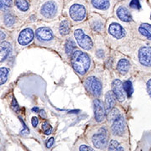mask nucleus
Masks as SVG:
<instances>
[{"instance_id": "6ab92c4d", "label": "nucleus", "mask_w": 151, "mask_h": 151, "mask_svg": "<svg viewBox=\"0 0 151 151\" xmlns=\"http://www.w3.org/2000/svg\"><path fill=\"white\" fill-rule=\"evenodd\" d=\"M134 36L136 39L143 40L151 43V24L136 23L133 28Z\"/></svg>"}, {"instance_id": "412c9836", "label": "nucleus", "mask_w": 151, "mask_h": 151, "mask_svg": "<svg viewBox=\"0 0 151 151\" xmlns=\"http://www.w3.org/2000/svg\"><path fill=\"white\" fill-rule=\"evenodd\" d=\"M93 111H94V119L97 123L101 124L106 120L107 113L105 110L103 101L101 98L93 99Z\"/></svg>"}, {"instance_id": "4be33fe9", "label": "nucleus", "mask_w": 151, "mask_h": 151, "mask_svg": "<svg viewBox=\"0 0 151 151\" xmlns=\"http://www.w3.org/2000/svg\"><path fill=\"white\" fill-rule=\"evenodd\" d=\"M14 7L22 14H28L32 8L30 0H14Z\"/></svg>"}, {"instance_id": "c85d7f7f", "label": "nucleus", "mask_w": 151, "mask_h": 151, "mask_svg": "<svg viewBox=\"0 0 151 151\" xmlns=\"http://www.w3.org/2000/svg\"><path fill=\"white\" fill-rule=\"evenodd\" d=\"M142 79L145 84L147 93L151 99V73H150V74H142Z\"/></svg>"}, {"instance_id": "4468645a", "label": "nucleus", "mask_w": 151, "mask_h": 151, "mask_svg": "<svg viewBox=\"0 0 151 151\" xmlns=\"http://www.w3.org/2000/svg\"><path fill=\"white\" fill-rule=\"evenodd\" d=\"M86 22L88 23L89 27L93 33V35H105L107 19H105L104 17L97 13L89 12Z\"/></svg>"}, {"instance_id": "f704fd0d", "label": "nucleus", "mask_w": 151, "mask_h": 151, "mask_svg": "<svg viewBox=\"0 0 151 151\" xmlns=\"http://www.w3.org/2000/svg\"><path fill=\"white\" fill-rule=\"evenodd\" d=\"M20 119V122L22 123V124H23V127H24V129L20 131V134H21L22 135L28 134H29V129L27 128L26 124H24V122L22 120V119Z\"/></svg>"}, {"instance_id": "9b49d317", "label": "nucleus", "mask_w": 151, "mask_h": 151, "mask_svg": "<svg viewBox=\"0 0 151 151\" xmlns=\"http://www.w3.org/2000/svg\"><path fill=\"white\" fill-rule=\"evenodd\" d=\"M111 50L106 43L104 35H94V48L92 51V55L98 64L103 65L106 62L111 54Z\"/></svg>"}, {"instance_id": "bb28decb", "label": "nucleus", "mask_w": 151, "mask_h": 151, "mask_svg": "<svg viewBox=\"0 0 151 151\" xmlns=\"http://www.w3.org/2000/svg\"><path fill=\"white\" fill-rule=\"evenodd\" d=\"M9 71L10 70L8 67H5V66L0 67V86L5 84L6 81H8Z\"/></svg>"}, {"instance_id": "ddd939ff", "label": "nucleus", "mask_w": 151, "mask_h": 151, "mask_svg": "<svg viewBox=\"0 0 151 151\" xmlns=\"http://www.w3.org/2000/svg\"><path fill=\"white\" fill-rule=\"evenodd\" d=\"M76 48H77V45L76 43L75 40L72 35H70L67 37L59 40L55 50L59 53L60 57L65 61L70 62V56Z\"/></svg>"}, {"instance_id": "aec40b11", "label": "nucleus", "mask_w": 151, "mask_h": 151, "mask_svg": "<svg viewBox=\"0 0 151 151\" xmlns=\"http://www.w3.org/2000/svg\"><path fill=\"white\" fill-rule=\"evenodd\" d=\"M111 124V133L114 136L123 137L127 132V124L123 113H121Z\"/></svg>"}, {"instance_id": "72a5a7b5", "label": "nucleus", "mask_w": 151, "mask_h": 151, "mask_svg": "<svg viewBox=\"0 0 151 151\" xmlns=\"http://www.w3.org/2000/svg\"><path fill=\"white\" fill-rule=\"evenodd\" d=\"M79 151H95L92 149L91 146L85 145V144H82L81 145L79 146Z\"/></svg>"}, {"instance_id": "dca6fc26", "label": "nucleus", "mask_w": 151, "mask_h": 151, "mask_svg": "<svg viewBox=\"0 0 151 151\" xmlns=\"http://www.w3.org/2000/svg\"><path fill=\"white\" fill-rule=\"evenodd\" d=\"M92 145L97 150H104L108 145V131L105 126L98 128L97 132L92 135L91 138Z\"/></svg>"}, {"instance_id": "7ed1b4c3", "label": "nucleus", "mask_w": 151, "mask_h": 151, "mask_svg": "<svg viewBox=\"0 0 151 151\" xmlns=\"http://www.w3.org/2000/svg\"><path fill=\"white\" fill-rule=\"evenodd\" d=\"M69 63L81 80L95 68L94 59L92 55L78 47L73 51Z\"/></svg>"}, {"instance_id": "0eeeda50", "label": "nucleus", "mask_w": 151, "mask_h": 151, "mask_svg": "<svg viewBox=\"0 0 151 151\" xmlns=\"http://www.w3.org/2000/svg\"><path fill=\"white\" fill-rule=\"evenodd\" d=\"M88 14L86 0H70L65 4L62 14L70 19L72 25H77L87 20Z\"/></svg>"}, {"instance_id": "a211bd4d", "label": "nucleus", "mask_w": 151, "mask_h": 151, "mask_svg": "<svg viewBox=\"0 0 151 151\" xmlns=\"http://www.w3.org/2000/svg\"><path fill=\"white\" fill-rule=\"evenodd\" d=\"M35 29L33 25H27L21 29L17 37L18 45L21 47H26L35 41Z\"/></svg>"}, {"instance_id": "2f4dec72", "label": "nucleus", "mask_w": 151, "mask_h": 151, "mask_svg": "<svg viewBox=\"0 0 151 151\" xmlns=\"http://www.w3.org/2000/svg\"><path fill=\"white\" fill-rule=\"evenodd\" d=\"M41 129L43 130V133L45 134V135H49L51 133H52V127L50 125L48 122H46V121H45L42 123L41 124Z\"/></svg>"}, {"instance_id": "a19ab883", "label": "nucleus", "mask_w": 151, "mask_h": 151, "mask_svg": "<svg viewBox=\"0 0 151 151\" xmlns=\"http://www.w3.org/2000/svg\"><path fill=\"white\" fill-rule=\"evenodd\" d=\"M69 1H70V0H64V2H65V4H66V3H67V2H69Z\"/></svg>"}, {"instance_id": "393cba45", "label": "nucleus", "mask_w": 151, "mask_h": 151, "mask_svg": "<svg viewBox=\"0 0 151 151\" xmlns=\"http://www.w3.org/2000/svg\"><path fill=\"white\" fill-rule=\"evenodd\" d=\"M18 21V17L16 14L12 10L6 11L3 14V23L4 26L9 29L13 28L16 24Z\"/></svg>"}, {"instance_id": "6e6552de", "label": "nucleus", "mask_w": 151, "mask_h": 151, "mask_svg": "<svg viewBox=\"0 0 151 151\" xmlns=\"http://www.w3.org/2000/svg\"><path fill=\"white\" fill-rule=\"evenodd\" d=\"M71 35L75 40L77 47L86 52L92 53L94 48V35L87 22L72 26Z\"/></svg>"}, {"instance_id": "cd10ccee", "label": "nucleus", "mask_w": 151, "mask_h": 151, "mask_svg": "<svg viewBox=\"0 0 151 151\" xmlns=\"http://www.w3.org/2000/svg\"><path fill=\"white\" fill-rule=\"evenodd\" d=\"M14 8V0H0V11L12 10Z\"/></svg>"}, {"instance_id": "f257e3e1", "label": "nucleus", "mask_w": 151, "mask_h": 151, "mask_svg": "<svg viewBox=\"0 0 151 151\" xmlns=\"http://www.w3.org/2000/svg\"><path fill=\"white\" fill-rule=\"evenodd\" d=\"M119 51L127 55L141 74L151 73V43L134 38Z\"/></svg>"}, {"instance_id": "79ce46f5", "label": "nucleus", "mask_w": 151, "mask_h": 151, "mask_svg": "<svg viewBox=\"0 0 151 151\" xmlns=\"http://www.w3.org/2000/svg\"><path fill=\"white\" fill-rule=\"evenodd\" d=\"M150 20H151V14H150Z\"/></svg>"}, {"instance_id": "4c0bfd02", "label": "nucleus", "mask_w": 151, "mask_h": 151, "mask_svg": "<svg viewBox=\"0 0 151 151\" xmlns=\"http://www.w3.org/2000/svg\"><path fill=\"white\" fill-rule=\"evenodd\" d=\"M31 124H32L33 127H37V125L39 124V119L36 117H33L31 119Z\"/></svg>"}, {"instance_id": "39448f33", "label": "nucleus", "mask_w": 151, "mask_h": 151, "mask_svg": "<svg viewBox=\"0 0 151 151\" xmlns=\"http://www.w3.org/2000/svg\"><path fill=\"white\" fill-rule=\"evenodd\" d=\"M59 42L52 22H43L35 29V43L38 46L55 50Z\"/></svg>"}, {"instance_id": "423d86ee", "label": "nucleus", "mask_w": 151, "mask_h": 151, "mask_svg": "<svg viewBox=\"0 0 151 151\" xmlns=\"http://www.w3.org/2000/svg\"><path fill=\"white\" fill-rule=\"evenodd\" d=\"M112 68L120 78L129 80L135 73H139L136 65L127 55L119 50H112Z\"/></svg>"}, {"instance_id": "f03ea898", "label": "nucleus", "mask_w": 151, "mask_h": 151, "mask_svg": "<svg viewBox=\"0 0 151 151\" xmlns=\"http://www.w3.org/2000/svg\"><path fill=\"white\" fill-rule=\"evenodd\" d=\"M104 37L108 47L114 50L123 48L134 39L133 28L122 24L113 16L107 19Z\"/></svg>"}, {"instance_id": "7c9ffc66", "label": "nucleus", "mask_w": 151, "mask_h": 151, "mask_svg": "<svg viewBox=\"0 0 151 151\" xmlns=\"http://www.w3.org/2000/svg\"><path fill=\"white\" fill-rule=\"evenodd\" d=\"M124 89H125V92H126L127 95H128V97H130L131 95H132V93H133V86H132V83L129 81V80H124Z\"/></svg>"}, {"instance_id": "2eb2a0df", "label": "nucleus", "mask_w": 151, "mask_h": 151, "mask_svg": "<svg viewBox=\"0 0 151 151\" xmlns=\"http://www.w3.org/2000/svg\"><path fill=\"white\" fill-rule=\"evenodd\" d=\"M52 24L55 35L59 40L71 35L73 25L70 19L64 14H62L57 20L52 22Z\"/></svg>"}, {"instance_id": "9d476101", "label": "nucleus", "mask_w": 151, "mask_h": 151, "mask_svg": "<svg viewBox=\"0 0 151 151\" xmlns=\"http://www.w3.org/2000/svg\"><path fill=\"white\" fill-rule=\"evenodd\" d=\"M89 12H94L101 14L105 19L113 16V9L117 0H86Z\"/></svg>"}, {"instance_id": "1a4fd4ad", "label": "nucleus", "mask_w": 151, "mask_h": 151, "mask_svg": "<svg viewBox=\"0 0 151 151\" xmlns=\"http://www.w3.org/2000/svg\"><path fill=\"white\" fill-rule=\"evenodd\" d=\"M83 86L87 94L92 97L101 98L103 92V70H95V68L82 79Z\"/></svg>"}, {"instance_id": "20e7f679", "label": "nucleus", "mask_w": 151, "mask_h": 151, "mask_svg": "<svg viewBox=\"0 0 151 151\" xmlns=\"http://www.w3.org/2000/svg\"><path fill=\"white\" fill-rule=\"evenodd\" d=\"M64 6V0H40L36 10L38 19L43 22L55 21L62 15Z\"/></svg>"}, {"instance_id": "a878e982", "label": "nucleus", "mask_w": 151, "mask_h": 151, "mask_svg": "<svg viewBox=\"0 0 151 151\" xmlns=\"http://www.w3.org/2000/svg\"><path fill=\"white\" fill-rule=\"evenodd\" d=\"M108 151H125L124 146L117 139H111L108 145Z\"/></svg>"}, {"instance_id": "58836bf2", "label": "nucleus", "mask_w": 151, "mask_h": 151, "mask_svg": "<svg viewBox=\"0 0 151 151\" xmlns=\"http://www.w3.org/2000/svg\"><path fill=\"white\" fill-rule=\"evenodd\" d=\"M32 111L34 112V113H39V112H40V109H39V108H37V107H36V108H33Z\"/></svg>"}, {"instance_id": "ea45409f", "label": "nucleus", "mask_w": 151, "mask_h": 151, "mask_svg": "<svg viewBox=\"0 0 151 151\" xmlns=\"http://www.w3.org/2000/svg\"><path fill=\"white\" fill-rule=\"evenodd\" d=\"M118 2H126L127 0H117Z\"/></svg>"}, {"instance_id": "473e14b6", "label": "nucleus", "mask_w": 151, "mask_h": 151, "mask_svg": "<svg viewBox=\"0 0 151 151\" xmlns=\"http://www.w3.org/2000/svg\"><path fill=\"white\" fill-rule=\"evenodd\" d=\"M11 108H12V109H13L15 113H19V112L20 111V108H19V104H18V102H17V100L14 97H13V99H12V102H11Z\"/></svg>"}, {"instance_id": "f3484780", "label": "nucleus", "mask_w": 151, "mask_h": 151, "mask_svg": "<svg viewBox=\"0 0 151 151\" xmlns=\"http://www.w3.org/2000/svg\"><path fill=\"white\" fill-rule=\"evenodd\" d=\"M111 89L116 97L117 102L120 104H124L128 101V99H129L124 89V81H122L119 76H116L113 79L111 83Z\"/></svg>"}, {"instance_id": "b1692460", "label": "nucleus", "mask_w": 151, "mask_h": 151, "mask_svg": "<svg viewBox=\"0 0 151 151\" xmlns=\"http://www.w3.org/2000/svg\"><path fill=\"white\" fill-rule=\"evenodd\" d=\"M13 54V46L9 41H3L0 43V61L4 62Z\"/></svg>"}, {"instance_id": "c9c22d12", "label": "nucleus", "mask_w": 151, "mask_h": 151, "mask_svg": "<svg viewBox=\"0 0 151 151\" xmlns=\"http://www.w3.org/2000/svg\"><path fill=\"white\" fill-rule=\"evenodd\" d=\"M6 37H7L6 33L4 32L3 29H0V43H1V42H3V41H4Z\"/></svg>"}, {"instance_id": "f8f14e48", "label": "nucleus", "mask_w": 151, "mask_h": 151, "mask_svg": "<svg viewBox=\"0 0 151 151\" xmlns=\"http://www.w3.org/2000/svg\"><path fill=\"white\" fill-rule=\"evenodd\" d=\"M113 16L122 24L131 28H134L136 24L132 15V10L127 2H118L116 4L113 9Z\"/></svg>"}, {"instance_id": "5701e85b", "label": "nucleus", "mask_w": 151, "mask_h": 151, "mask_svg": "<svg viewBox=\"0 0 151 151\" xmlns=\"http://www.w3.org/2000/svg\"><path fill=\"white\" fill-rule=\"evenodd\" d=\"M116 103H117V99L112 89L107 90L104 94V102H103L107 114L116 106Z\"/></svg>"}, {"instance_id": "e433bc0d", "label": "nucleus", "mask_w": 151, "mask_h": 151, "mask_svg": "<svg viewBox=\"0 0 151 151\" xmlns=\"http://www.w3.org/2000/svg\"><path fill=\"white\" fill-rule=\"evenodd\" d=\"M54 142H55V139L53 137H51V138H50L47 142H46V148H50L51 146L54 145Z\"/></svg>"}, {"instance_id": "c756f323", "label": "nucleus", "mask_w": 151, "mask_h": 151, "mask_svg": "<svg viewBox=\"0 0 151 151\" xmlns=\"http://www.w3.org/2000/svg\"><path fill=\"white\" fill-rule=\"evenodd\" d=\"M128 5L132 9H135V10H138V9H140L141 5L139 0H127L126 1Z\"/></svg>"}]
</instances>
